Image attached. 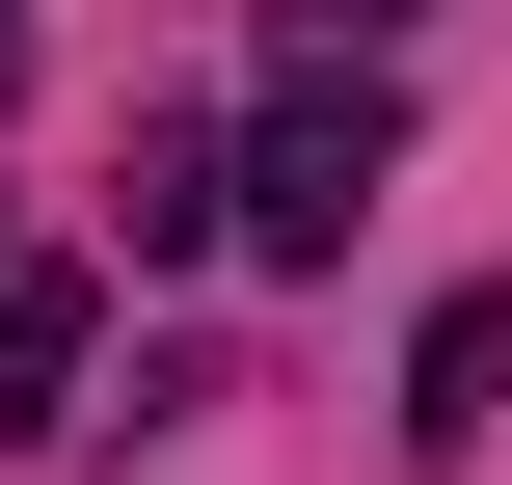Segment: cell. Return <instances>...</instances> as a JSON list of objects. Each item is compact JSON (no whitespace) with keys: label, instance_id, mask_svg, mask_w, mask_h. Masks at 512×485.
<instances>
[{"label":"cell","instance_id":"6da1fadb","mask_svg":"<svg viewBox=\"0 0 512 485\" xmlns=\"http://www.w3.org/2000/svg\"><path fill=\"white\" fill-rule=\"evenodd\" d=\"M378 135H405V108H378V81L324 54V81H297V108H270V135L216 162V243H270V270H324V243H351V189H378Z\"/></svg>","mask_w":512,"mask_h":485},{"label":"cell","instance_id":"7a4b0ae2","mask_svg":"<svg viewBox=\"0 0 512 485\" xmlns=\"http://www.w3.org/2000/svg\"><path fill=\"white\" fill-rule=\"evenodd\" d=\"M81 378H108V297H81V270H0V459H54Z\"/></svg>","mask_w":512,"mask_h":485},{"label":"cell","instance_id":"3957f363","mask_svg":"<svg viewBox=\"0 0 512 485\" xmlns=\"http://www.w3.org/2000/svg\"><path fill=\"white\" fill-rule=\"evenodd\" d=\"M512 405V297H432V351H405V432H432V459H459V432H486Z\"/></svg>","mask_w":512,"mask_h":485},{"label":"cell","instance_id":"277c9868","mask_svg":"<svg viewBox=\"0 0 512 485\" xmlns=\"http://www.w3.org/2000/svg\"><path fill=\"white\" fill-rule=\"evenodd\" d=\"M324 27H432V0H324Z\"/></svg>","mask_w":512,"mask_h":485},{"label":"cell","instance_id":"5b68a950","mask_svg":"<svg viewBox=\"0 0 512 485\" xmlns=\"http://www.w3.org/2000/svg\"><path fill=\"white\" fill-rule=\"evenodd\" d=\"M0 81H27V0H0Z\"/></svg>","mask_w":512,"mask_h":485}]
</instances>
